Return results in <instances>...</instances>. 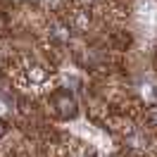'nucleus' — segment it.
I'll use <instances>...</instances> for the list:
<instances>
[{
    "instance_id": "nucleus-4",
    "label": "nucleus",
    "mask_w": 157,
    "mask_h": 157,
    "mask_svg": "<svg viewBox=\"0 0 157 157\" xmlns=\"http://www.w3.org/2000/svg\"><path fill=\"white\" fill-rule=\"evenodd\" d=\"M5 131H7V126H5V124H2V121H0V138L5 136Z\"/></svg>"
},
{
    "instance_id": "nucleus-3",
    "label": "nucleus",
    "mask_w": 157,
    "mask_h": 157,
    "mask_svg": "<svg viewBox=\"0 0 157 157\" xmlns=\"http://www.w3.org/2000/svg\"><path fill=\"white\" fill-rule=\"evenodd\" d=\"M147 119H150V121H157V109H150V112H147Z\"/></svg>"
},
{
    "instance_id": "nucleus-1",
    "label": "nucleus",
    "mask_w": 157,
    "mask_h": 157,
    "mask_svg": "<svg viewBox=\"0 0 157 157\" xmlns=\"http://www.w3.org/2000/svg\"><path fill=\"white\" fill-rule=\"evenodd\" d=\"M29 78L33 81V83H43L45 78H48V71L43 67H38V64H31L29 67Z\"/></svg>"
},
{
    "instance_id": "nucleus-2",
    "label": "nucleus",
    "mask_w": 157,
    "mask_h": 157,
    "mask_svg": "<svg viewBox=\"0 0 157 157\" xmlns=\"http://www.w3.org/2000/svg\"><path fill=\"white\" fill-rule=\"evenodd\" d=\"M59 107H62L64 114H74V112H76V102L71 98H67V95H62V98H59Z\"/></svg>"
}]
</instances>
